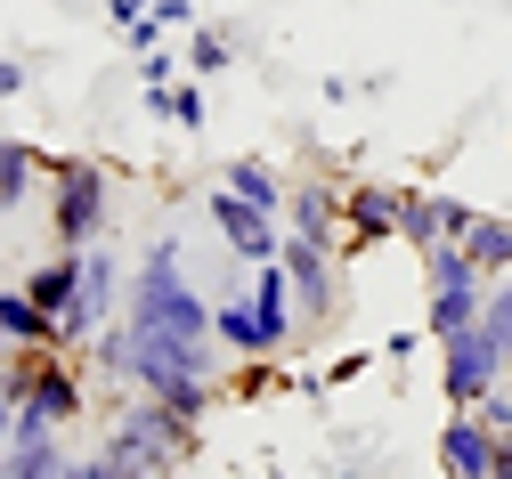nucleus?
<instances>
[{"instance_id":"obj_29","label":"nucleus","mask_w":512,"mask_h":479,"mask_svg":"<svg viewBox=\"0 0 512 479\" xmlns=\"http://www.w3.org/2000/svg\"><path fill=\"white\" fill-rule=\"evenodd\" d=\"M17 406H25V398H17L9 382H0V447H9V439H17Z\"/></svg>"},{"instance_id":"obj_30","label":"nucleus","mask_w":512,"mask_h":479,"mask_svg":"<svg viewBox=\"0 0 512 479\" xmlns=\"http://www.w3.org/2000/svg\"><path fill=\"white\" fill-rule=\"evenodd\" d=\"M358 374H366V350H342V358L326 366V382H358Z\"/></svg>"},{"instance_id":"obj_24","label":"nucleus","mask_w":512,"mask_h":479,"mask_svg":"<svg viewBox=\"0 0 512 479\" xmlns=\"http://www.w3.org/2000/svg\"><path fill=\"white\" fill-rule=\"evenodd\" d=\"M480 415H488V431H504V439H512V374H504V382L480 398Z\"/></svg>"},{"instance_id":"obj_6","label":"nucleus","mask_w":512,"mask_h":479,"mask_svg":"<svg viewBox=\"0 0 512 479\" xmlns=\"http://www.w3.org/2000/svg\"><path fill=\"white\" fill-rule=\"evenodd\" d=\"M285 277H293V301H301V333L334 325L342 317V252L334 244H309V236H285Z\"/></svg>"},{"instance_id":"obj_22","label":"nucleus","mask_w":512,"mask_h":479,"mask_svg":"<svg viewBox=\"0 0 512 479\" xmlns=\"http://www.w3.org/2000/svg\"><path fill=\"white\" fill-rule=\"evenodd\" d=\"M480 325L504 341V358H512V277H496V285H488V309H480Z\"/></svg>"},{"instance_id":"obj_20","label":"nucleus","mask_w":512,"mask_h":479,"mask_svg":"<svg viewBox=\"0 0 512 479\" xmlns=\"http://www.w3.org/2000/svg\"><path fill=\"white\" fill-rule=\"evenodd\" d=\"M171 130H187V139L204 130V82H196V74H187V82L171 90Z\"/></svg>"},{"instance_id":"obj_21","label":"nucleus","mask_w":512,"mask_h":479,"mask_svg":"<svg viewBox=\"0 0 512 479\" xmlns=\"http://www.w3.org/2000/svg\"><path fill=\"white\" fill-rule=\"evenodd\" d=\"M147 25H155L163 41H179V33H196L204 17H196V0H155V9H147Z\"/></svg>"},{"instance_id":"obj_16","label":"nucleus","mask_w":512,"mask_h":479,"mask_svg":"<svg viewBox=\"0 0 512 479\" xmlns=\"http://www.w3.org/2000/svg\"><path fill=\"white\" fill-rule=\"evenodd\" d=\"M0 479H66V447H57V431L9 439V447H0Z\"/></svg>"},{"instance_id":"obj_8","label":"nucleus","mask_w":512,"mask_h":479,"mask_svg":"<svg viewBox=\"0 0 512 479\" xmlns=\"http://www.w3.org/2000/svg\"><path fill=\"white\" fill-rule=\"evenodd\" d=\"M399 203H407V187H391V179H350L342 187V260L366 252V244H391Z\"/></svg>"},{"instance_id":"obj_13","label":"nucleus","mask_w":512,"mask_h":479,"mask_svg":"<svg viewBox=\"0 0 512 479\" xmlns=\"http://www.w3.org/2000/svg\"><path fill=\"white\" fill-rule=\"evenodd\" d=\"M0 341H9V350H66V341H57V317L25 285H0Z\"/></svg>"},{"instance_id":"obj_12","label":"nucleus","mask_w":512,"mask_h":479,"mask_svg":"<svg viewBox=\"0 0 512 479\" xmlns=\"http://www.w3.org/2000/svg\"><path fill=\"white\" fill-rule=\"evenodd\" d=\"M33 187H49V155L17 130H0V212H25Z\"/></svg>"},{"instance_id":"obj_4","label":"nucleus","mask_w":512,"mask_h":479,"mask_svg":"<svg viewBox=\"0 0 512 479\" xmlns=\"http://www.w3.org/2000/svg\"><path fill=\"white\" fill-rule=\"evenodd\" d=\"M480 309H488V268L456 236L431 244L423 252V333L431 341H456L464 325H480Z\"/></svg>"},{"instance_id":"obj_15","label":"nucleus","mask_w":512,"mask_h":479,"mask_svg":"<svg viewBox=\"0 0 512 479\" xmlns=\"http://www.w3.org/2000/svg\"><path fill=\"white\" fill-rule=\"evenodd\" d=\"M25 293L49 309V317H66L82 301V252H49L41 268H25Z\"/></svg>"},{"instance_id":"obj_17","label":"nucleus","mask_w":512,"mask_h":479,"mask_svg":"<svg viewBox=\"0 0 512 479\" xmlns=\"http://www.w3.org/2000/svg\"><path fill=\"white\" fill-rule=\"evenodd\" d=\"M179 65H187L196 82L228 74V65H236V33H228V25H196V33H179Z\"/></svg>"},{"instance_id":"obj_23","label":"nucleus","mask_w":512,"mask_h":479,"mask_svg":"<svg viewBox=\"0 0 512 479\" xmlns=\"http://www.w3.org/2000/svg\"><path fill=\"white\" fill-rule=\"evenodd\" d=\"M66 479H147V471L114 463V455H66Z\"/></svg>"},{"instance_id":"obj_3","label":"nucleus","mask_w":512,"mask_h":479,"mask_svg":"<svg viewBox=\"0 0 512 479\" xmlns=\"http://www.w3.org/2000/svg\"><path fill=\"white\" fill-rule=\"evenodd\" d=\"M98 455H114V463H131V471H147V479H179V463L196 455V423H179V415H171L163 398L131 390V398L114 406V423H106Z\"/></svg>"},{"instance_id":"obj_10","label":"nucleus","mask_w":512,"mask_h":479,"mask_svg":"<svg viewBox=\"0 0 512 479\" xmlns=\"http://www.w3.org/2000/svg\"><path fill=\"white\" fill-rule=\"evenodd\" d=\"M25 406H41V415H49L57 431L90 415V398H82V366H74V350H33V366H25Z\"/></svg>"},{"instance_id":"obj_32","label":"nucleus","mask_w":512,"mask_h":479,"mask_svg":"<svg viewBox=\"0 0 512 479\" xmlns=\"http://www.w3.org/2000/svg\"><path fill=\"white\" fill-rule=\"evenodd\" d=\"M504 9H512V0H504Z\"/></svg>"},{"instance_id":"obj_1","label":"nucleus","mask_w":512,"mask_h":479,"mask_svg":"<svg viewBox=\"0 0 512 479\" xmlns=\"http://www.w3.org/2000/svg\"><path fill=\"white\" fill-rule=\"evenodd\" d=\"M114 236V171L98 155H49V244L90 252Z\"/></svg>"},{"instance_id":"obj_2","label":"nucleus","mask_w":512,"mask_h":479,"mask_svg":"<svg viewBox=\"0 0 512 479\" xmlns=\"http://www.w3.org/2000/svg\"><path fill=\"white\" fill-rule=\"evenodd\" d=\"M212 309L220 301H204L187 268H163V260H139L131 268V301H122V317H131L139 333L179 341V350H204V341H212Z\"/></svg>"},{"instance_id":"obj_18","label":"nucleus","mask_w":512,"mask_h":479,"mask_svg":"<svg viewBox=\"0 0 512 479\" xmlns=\"http://www.w3.org/2000/svg\"><path fill=\"white\" fill-rule=\"evenodd\" d=\"M464 252L488 268V285H496V277H512V220L480 212V220H472V236H464Z\"/></svg>"},{"instance_id":"obj_5","label":"nucleus","mask_w":512,"mask_h":479,"mask_svg":"<svg viewBox=\"0 0 512 479\" xmlns=\"http://www.w3.org/2000/svg\"><path fill=\"white\" fill-rule=\"evenodd\" d=\"M504 374H512V358H504V341L488 325H464L456 341H439V398H447V415H456V406H480Z\"/></svg>"},{"instance_id":"obj_27","label":"nucleus","mask_w":512,"mask_h":479,"mask_svg":"<svg viewBox=\"0 0 512 479\" xmlns=\"http://www.w3.org/2000/svg\"><path fill=\"white\" fill-rule=\"evenodd\" d=\"M147 9H155V0H106V25H114V33H131Z\"/></svg>"},{"instance_id":"obj_28","label":"nucleus","mask_w":512,"mask_h":479,"mask_svg":"<svg viewBox=\"0 0 512 479\" xmlns=\"http://www.w3.org/2000/svg\"><path fill=\"white\" fill-rule=\"evenodd\" d=\"M423 341H431V333H391V341H382V358H391V366H407V358L423 350Z\"/></svg>"},{"instance_id":"obj_26","label":"nucleus","mask_w":512,"mask_h":479,"mask_svg":"<svg viewBox=\"0 0 512 479\" xmlns=\"http://www.w3.org/2000/svg\"><path fill=\"white\" fill-rule=\"evenodd\" d=\"M171 74H179V57H171V49H147V57H139V82H147V90L171 82Z\"/></svg>"},{"instance_id":"obj_11","label":"nucleus","mask_w":512,"mask_h":479,"mask_svg":"<svg viewBox=\"0 0 512 479\" xmlns=\"http://www.w3.org/2000/svg\"><path fill=\"white\" fill-rule=\"evenodd\" d=\"M496 447H504V431H488L480 406H456V415L439 423V479H488Z\"/></svg>"},{"instance_id":"obj_25","label":"nucleus","mask_w":512,"mask_h":479,"mask_svg":"<svg viewBox=\"0 0 512 479\" xmlns=\"http://www.w3.org/2000/svg\"><path fill=\"white\" fill-rule=\"evenodd\" d=\"M25 90H33V65H25V57H0V106L25 98Z\"/></svg>"},{"instance_id":"obj_7","label":"nucleus","mask_w":512,"mask_h":479,"mask_svg":"<svg viewBox=\"0 0 512 479\" xmlns=\"http://www.w3.org/2000/svg\"><path fill=\"white\" fill-rule=\"evenodd\" d=\"M204 220L220 228V244H228V260H236V268H261V260H277V252H285V220L252 212L236 187H212V195H204Z\"/></svg>"},{"instance_id":"obj_9","label":"nucleus","mask_w":512,"mask_h":479,"mask_svg":"<svg viewBox=\"0 0 512 479\" xmlns=\"http://www.w3.org/2000/svg\"><path fill=\"white\" fill-rule=\"evenodd\" d=\"M342 187L334 171H301L293 195H285V236H309V244H334L342 252Z\"/></svg>"},{"instance_id":"obj_31","label":"nucleus","mask_w":512,"mask_h":479,"mask_svg":"<svg viewBox=\"0 0 512 479\" xmlns=\"http://www.w3.org/2000/svg\"><path fill=\"white\" fill-rule=\"evenodd\" d=\"M269 479H285V471H269Z\"/></svg>"},{"instance_id":"obj_19","label":"nucleus","mask_w":512,"mask_h":479,"mask_svg":"<svg viewBox=\"0 0 512 479\" xmlns=\"http://www.w3.org/2000/svg\"><path fill=\"white\" fill-rule=\"evenodd\" d=\"M399 236H407L415 252L439 244V195H431V187H407V203H399Z\"/></svg>"},{"instance_id":"obj_14","label":"nucleus","mask_w":512,"mask_h":479,"mask_svg":"<svg viewBox=\"0 0 512 479\" xmlns=\"http://www.w3.org/2000/svg\"><path fill=\"white\" fill-rule=\"evenodd\" d=\"M220 187H236L252 212H269V220H285V195H293L269 155H228V163H220Z\"/></svg>"}]
</instances>
